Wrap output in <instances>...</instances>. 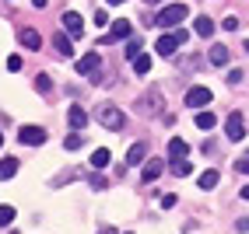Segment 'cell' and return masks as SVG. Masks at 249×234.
I'll use <instances>...</instances> for the list:
<instances>
[{"mask_svg":"<svg viewBox=\"0 0 249 234\" xmlns=\"http://www.w3.org/2000/svg\"><path fill=\"white\" fill-rule=\"evenodd\" d=\"M95 119L102 123L106 129H112V133L126 126V115H123V109H116L112 102H102V105H95Z\"/></svg>","mask_w":249,"mask_h":234,"instance_id":"obj_1","label":"cell"},{"mask_svg":"<svg viewBox=\"0 0 249 234\" xmlns=\"http://www.w3.org/2000/svg\"><path fill=\"white\" fill-rule=\"evenodd\" d=\"M186 18H190V7H186V4H169V7H161V11L155 14V25L172 28V25H182Z\"/></svg>","mask_w":249,"mask_h":234,"instance_id":"obj_2","label":"cell"},{"mask_svg":"<svg viewBox=\"0 0 249 234\" xmlns=\"http://www.w3.org/2000/svg\"><path fill=\"white\" fill-rule=\"evenodd\" d=\"M225 133H228V140H231V143L246 140V115H242V112H231L228 119H225Z\"/></svg>","mask_w":249,"mask_h":234,"instance_id":"obj_3","label":"cell"},{"mask_svg":"<svg viewBox=\"0 0 249 234\" xmlns=\"http://www.w3.org/2000/svg\"><path fill=\"white\" fill-rule=\"evenodd\" d=\"M60 25H63V35H71V39H81V35H85V21H81L77 11H63Z\"/></svg>","mask_w":249,"mask_h":234,"instance_id":"obj_4","label":"cell"},{"mask_svg":"<svg viewBox=\"0 0 249 234\" xmlns=\"http://www.w3.org/2000/svg\"><path fill=\"white\" fill-rule=\"evenodd\" d=\"M211 102H214L211 88H190V91H186V109H200V112H204Z\"/></svg>","mask_w":249,"mask_h":234,"instance_id":"obj_5","label":"cell"},{"mask_svg":"<svg viewBox=\"0 0 249 234\" xmlns=\"http://www.w3.org/2000/svg\"><path fill=\"white\" fill-rule=\"evenodd\" d=\"M18 140L28 143V147H42L46 143V129L42 126H21L18 129Z\"/></svg>","mask_w":249,"mask_h":234,"instance_id":"obj_6","label":"cell"},{"mask_svg":"<svg viewBox=\"0 0 249 234\" xmlns=\"http://www.w3.org/2000/svg\"><path fill=\"white\" fill-rule=\"evenodd\" d=\"M126 35H130V21H126V18H120V21H112V28L102 35V42L109 46V42H120V39H126Z\"/></svg>","mask_w":249,"mask_h":234,"instance_id":"obj_7","label":"cell"},{"mask_svg":"<svg viewBox=\"0 0 249 234\" xmlns=\"http://www.w3.org/2000/svg\"><path fill=\"white\" fill-rule=\"evenodd\" d=\"M18 42H21L25 49H39V46H42V35H39L36 28H21V31H18Z\"/></svg>","mask_w":249,"mask_h":234,"instance_id":"obj_8","label":"cell"},{"mask_svg":"<svg viewBox=\"0 0 249 234\" xmlns=\"http://www.w3.org/2000/svg\"><path fill=\"white\" fill-rule=\"evenodd\" d=\"M98 66H102V56H98V53H88V56L77 60V74H91V70H98Z\"/></svg>","mask_w":249,"mask_h":234,"instance_id":"obj_9","label":"cell"},{"mask_svg":"<svg viewBox=\"0 0 249 234\" xmlns=\"http://www.w3.org/2000/svg\"><path fill=\"white\" fill-rule=\"evenodd\" d=\"M214 28H218V25H214L207 14H200V18L193 21V31H196V35H204V39H211V35H214Z\"/></svg>","mask_w":249,"mask_h":234,"instance_id":"obj_10","label":"cell"},{"mask_svg":"<svg viewBox=\"0 0 249 234\" xmlns=\"http://www.w3.org/2000/svg\"><path fill=\"white\" fill-rule=\"evenodd\" d=\"M169 154H172V161H182V157L190 154V143L179 140V137H172V140H169Z\"/></svg>","mask_w":249,"mask_h":234,"instance_id":"obj_11","label":"cell"},{"mask_svg":"<svg viewBox=\"0 0 249 234\" xmlns=\"http://www.w3.org/2000/svg\"><path fill=\"white\" fill-rule=\"evenodd\" d=\"M53 49H56L60 56H74V46H71V39L63 35V31H56V35H53Z\"/></svg>","mask_w":249,"mask_h":234,"instance_id":"obj_12","label":"cell"},{"mask_svg":"<svg viewBox=\"0 0 249 234\" xmlns=\"http://www.w3.org/2000/svg\"><path fill=\"white\" fill-rule=\"evenodd\" d=\"M144 157H147V143H134L126 150V164H144Z\"/></svg>","mask_w":249,"mask_h":234,"instance_id":"obj_13","label":"cell"},{"mask_svg":"<svg viewBox=\"0 0 249 234\" xmlns=\"http://www.w3.org/2000/svg\"><path fill=\"white\" fill-rule=\"evenodd\" d=\"M14 175H18V157H4L0 161V182H7Z\"/></svg>","mask_w":249,"mask_h":234,"instance_id":"obj_14","label":"cell"},{"mask_svg":"<svg viewBox=\"0 0 249 234\" xmlns=\"http://www.w3.org/2000/svg\"><path fill=\"white\" fill-rule=\"evenodd\" d=\"M196 126H200L204 133H211L214 126H218V115H214L211 109H207V112H196Z\"/></svg>","mask_w":249,"mask_h":234,"instance_id":"obj_15","label":"cell"},{"mask_svg":"<svg viewBox=\"0 0 249 234\" xmlns=\"http://www.w3.org/2000/svg\"><path fill=\"white\" fill-rule=\"evenodd\" d=\"M155 49H158V53H161V56H172V53H176V49H179V46H176V39H172V35H161V39L155 42Z\"/></svg>","mask_w":249,"mask_h":234,"instance_id":"obj_16","label":"cell"},{"mask_svg":"<svg viewBox=\"0 0 249 234\" xmlns=\"http://www.w3.org/2000/svg\"><path fill=\"white\" fill-rule=\"evenodd\" d=\"M228 56H231V49H228V46H211V63L225 66V63H228Z\"/></svg>","mask_w":249,"mask_h":234,"instance_id":"obj_17","label":"cell"},{"mask_svg":"<svg viewBox=\"0 0 249 234\" xmlns=\"http://www.w3.org/2000/svg\"><path fill=\"white\" fill-rule=\"evenodd\" d=\"M67 123H71L74 129H81V126H85V123H88V112H85V109H77V105H74V109L67 112Z\"/></svg>","mask_w":249,"mask_h":234,"instance_id":"obj_18","label":"cell"},{"mask_svg":"<svg viewBox=\"0 0 249 234\" xmlns=\"http://www.w3.org/2000/svg\"><path fill=\"white\" fill-rule=\"evenodd\" d=\"M158 175H161V161H158V157L144 161V182H155Z\"/></svg>","mask_w":249,"mask_h":234,"instance_id":"obj_19","label":"cell"},{"mask_svg":"<svg viewBox=\"0 0 249 234\" xmlns=\"http://www.w3.org/2000/svg\"><path fill=\"white\" fill-rule=\"evenodd\" d=\"M134 74H141V77L151 74V56H147V53H137L134 56Z\"/></svg>","mask_w":249,"mask_h":234,"instance_id":"obj_20","label":"cell"},{"mask_svg":"<svg viewBox=\"0 0 249 234\" xmlns=\"http://www.w3.org/2000/svg\"><path fill=\"white\" fill-rule=\"evenodd\" d=\"M196 182H200V189L207 192V189H214V186H218V172H214V168H207V172H200V178H196Z\"/></svg>","mask_w":249,"mask_h":234,"instance_id":"obj_21","label":"cell"},{"mask_svg":"<svg viewBox=\"0 0 249 234\" xmlns=\"http://www.w3.org/2000/svg\"><path fill=\"white\" fill-rule=\"evenodd\" d=\"M172 175L176 178H186V175H193V164L182 157V161H172Z\"/></svg>","mask_w":249,"mask_h":234,"instance_id":"obj_22","label":"cell"},{"mask_svg":"<svg viewBox=\"0 0 249 234\" xmlns=\"http://www.w3.org/2000/svg\"><path fill=\"white\" fill-rule=\"evenodd\" d=\"M91 164H95V172H102L106 164H109V150H106V147H98L95 154H91Z\"/></svg>","mask_w":249,"mask_h":234,"instance_id":"obj_23","label":"cell"},{"mask_svg":"<svg viewBox=\"0 0 249 234\" xmlns=\"http://www.w3.org/2000/svg\"><path fill=\"white\" fill-rule=\"evenodd\" d=\"M14 217H18V213H14V206L4 203V206H0V227H11V224H14Z\"/></svg>","mask_w":249,"mask_h":234,"instance_id":"obj_24","label":"cell"},{"mask_svg":"<svg viewBox=\"0 0 249 234\" xmlns=\"http://www.w3.org/2000/svg\"><path fill=\"white\" fill-rule=\"evenodd\" d=\"M36 88H39L42 94H49V91H53V80H49V74H39V77H36Z\"/></svg>","mask_w":249,"mask_h":234,"instance_id":"obj_25","label":"cell"},{"mask_svg":"<svg viewBox=\"0 0 249 234\" xmlns=\"http://www.w3.org/2000/svg\"><path fill=\"white\" fill-rule=\"evenodd\" d=\"M81 143H85V137H81V133H71V137H63V147H67V150H77Z\"/></svg>","mask_w":249,"mask_h":234,"instance_id":"obj_26","label":"cell"},{"mask_svg":"<svg viewBox=\"0 0 249 234\" xmlns=\"http://www.w3.org/2000/svg\"><path fill=\"white\" fill-rule=\"evenodd\" d=\"M144 105H151L147 112H158V109H161V94H158V91H151V94L144 98Z\"/></svg>","mask_w":249,"mask_h":234,"instance_id":"obj_27","label":"cell"},{"mask_svg":"<svg viewBox=\"0 0 249 234\" xmlns=\"http://www.w3.org/2000/svg\"><path fill=\"white\" fill-rule=\"evenodd\" d=\"M242 80H246V70H242V66H239V70H231V74H228V84H231V88H235V84H242Z\"/></svg>","mask_w":249,"mask_h":234,"instance_id":"obj_28","label":"cell"},{"mask_svg":"<svg viewBox=\"0 0 249 234\" xmlns=\"http://www.w3.org/2000/svg\"><path fill=\"white\" fill-rule=\"evenodd\" d=\"M7 70L18 74V70H21V56H7Z\"/></svg>","mask_w":249,"mask_h":234,"instance_id":"obj_29","label":"cell"},{"mask_svg":"<svg viewBox=\"0 0 249 234\" xmlns=\"http://www.w3.org/2000/svg\"><path fill=\"white\" fill-rule=\"evenodd\" d=\"M221 28H228V31H235V28H239V18H235V14H228V18L221 21Z\"/></svg>","mask_w":249,"mask_h":234,"instance_id":"obj_30","label":"cell"},{"mask_svg":"<svg viewBox=\"0 0 249 234\" xmlns=\"http://www.w3.org/2000/svg\"><path fill=\"white\" fill-rule=\"evenodd\" d=\"M176 203H179V199H176V196H172V192H169V196H161V210H172V206H176Z\"/></svg>","mask_w":249,"mask_h":234,"instance_id":"obj_31","label":"cell"},{"mask_svg":"<svg viewBox=\"0 0 249 234\" xmlns=\"http://www.w3.org/2000/svg\"><path fill=\"white\" fill-rule=\"evenodd\" d=\"M95 25H109V14L106 11H95Z\"/></svg>","mask_w":249,"mask_h":234,"instance_id":"obj_32","label":"cell"},{"mask_svg":"<svg viewBox=\"0 0 249 234\" xmlns=\"http://www.w3.org/2000/svg\"><path fill=\"white\" fill-rule=\"evenodd\" d=\"M172 39H176V46H182V42H186V39H190V31H182V28H179V31H176V35H172Z\"/></svg>","mask_w":249,"mask_h":234,"instance_id":"obj_33","label":"cell"},{"mask_svg":"<svg viewBox=\"0 0 249 234\" xmlns=\"http://www.w3.org/2000/svg\"><path fill=\"white\" fill-rule=\"evenodd\" d=\"M98 234H116V227H109V224H106V227H98Z\"/></svg>","mask_w":249,"mask_h":234,"instance_id":"obj_34","label":"cell"},{"mask_svg":"<svg viewBox=\"0 0 249 234\" xmlns=\"http://www.w3.org/2000/svg\"><path fill=\"white\" fill-rule=\"evenodd\" d=\"M32 4H36V7H39V11H42V7H46V4H49V0H32Z\"/></svg>","mask_w":249,"mask_h":234,"instance_id":"obj_35","label":"cell"},{"mask_svg":"<svg viewBox=\"0 0 249 234\" xmlns=\"http://www.w3.org/2000/svg\"><path fill=\"white\" fill-rule=\"evenodd\" d=\"M106 4H112V7H116V4H123V0H106Z\"/></svg>","mask_w":249,"mask_h":234,"instance_id":"obj_36","label":"cell"},{"mask_svg":"<svg viewBox=\"0 0 249 234\" xmlns=\"http://www.w3.org/2000/svg\"><path fill=\"white\" fill-rule=\"evenodd\" d=\"M0 147H4V137H0Z\"/></svg>","mask_w":249,"mask_h":234,"instance_id":"obj_37","label":"cell"},{"mask_svg":"<svg viewBox=\"0 0 249 234\" xmlns=\"http://www.w3.org/2000/svg\"><path fill=\"white\" fill-rule=\"evenodd\" d=\"M155 4H161V0H155Z\"/></svg>","mask_w":249,"mask_h":234,"instance_id":"obj_38","label":"cell"}]
</instances>
